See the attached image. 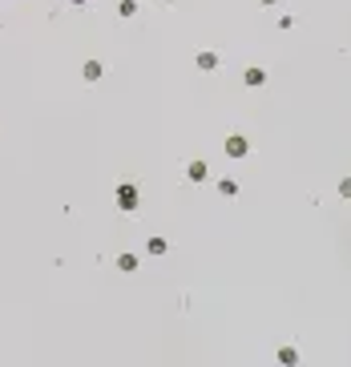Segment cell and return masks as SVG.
Wrapping results in <instances>:
<instances>
[{
	"label": "cell",
	"mask_w": 351,
	"mask_h": 367,
	"mask_svg": "<svg viewBox=\"0 0 351 367\" xmlns=\"http://www.w3.org/2000/svg\"><path fill=\"white\" fill-rule=\"evenodd\" d=\"M117 202H121L125 210H133V206H137V190H133V186H121V190H117Z\"/></svg>",
	"instance_id": "1"
},
{
	"label": "cell",
	"mask_w": 351,
	"mask_h": 367,
	"mask_svg": "<svg viewBox=\"0 0 351 367\" xmlns=\"http://www.w3.org/2000/svg\"><path fill=\"white\" fill-rule=\"evenodd\" d=\"M226 149H230L234 158H238V154H246V141H242V137H230V145H226Z\"/></svg>",
	"instance_id": "2"
},
{
	"label": "cell",
	"mask_w": 351,
	"mask_h": 367,
	"mask_svg": "<svg viewBox=\"0 0 351 367\" xmlns=\"http://www.w3.org/2000/svg\"><path fill=\"white\" fill-rule=\"evenodd\" d=\"M101 77V65H97V61H89V65H85V81H97Z\"/></svg>",
	"instance_id": "3"
},
{
	"label": "cell",
	"mask_w": 351,
	"mask_h": 367,
	"mask_svg": "<svg viewBox=\"0 0 351 367\" xmlns=\"http://www.w3.org/2000/svg\"><path fill=\"white\" fill-rule=\"evenodd\" d=\"M190 178H194V182H198V178H206V166H202V162H194V166H190Z\"/></svg>",
	"instance_id": "4"
}]
</instances>
